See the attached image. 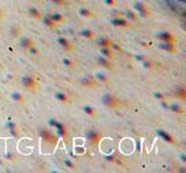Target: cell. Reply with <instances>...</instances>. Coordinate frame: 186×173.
Masks as SVG:
<instances>
[{"label": "cell", "mask_w": 186, "mask_h": 173, "mask_svg": "<svg viewBox=\"0 0 186 173\" xmlns=\"http://www.w3.org/2000/svg\"><path fill=\"white\" fill-rule=\"evenodd\" d=\"M103 103L106 104V106L111 107V108H115V107H119L120 106L119 100H117L115 97H111V95H106V97L103 98Z\"/></svg>", "instance_id": "obj_1"}, {"label": "cell", "mask_w": 186, "mask_h": 173, "mask_svg": "<svg viewBox=\"0 0 186 173\" xmlns=\"http://www.w3.org/2000/svg\"><path fill=\"white\" fill-rule=\"evenodd\" d=\"M42 139L45 140V141L50 143V144H56V138H55V135L52 134V132L47 131V130H43V131H42Z\"/></svg>", "instance_id": "obj_2"}, {"label": "cell", "mask_w": 186, "mask_h": 173, "mask_svg": "<svg viewBox=\"0 0 186 173\" xmlns=\"http://www.w3.org/2000/svg\"><path fill=\"white\" fill-rule=\"evenodd\" d=\"M22 83H23V85L27 88V89H35L36 88V82L32 78H24L23 80H22Z\"/></svg>", "instance_id": "obj_3"}, {"label": "cell", "mask_w": 186, "mask_h": 173, "mask_svg": "<svg viewBox=\"0 0 186 173\" xmlns=\"http://www.w3.org/2000/svg\"><path fill=\"white\" fill-rule=\"evenodd\" d=\"M99 138H101V134H99V132H97V131H91V132H88V139H89V141H91L92 144H94V143L98 141Z\"/></svg>", "instance_id": "obj_4"}, {"label": "cell", "mask_w": 186, "mask_h": 173, "mask_svg": "<svg viewBox=\"0 0 186 173\" xmlns=\"http://www.w3.org/2000/svg\"><path fill=\"white\" fill-rule=\"evenodd\" d=\"M59 42L63 45V47H65V49H68V50H71V49H73V45L68 42L65 38H60V39H59Z\"/></svg>", "instance_id": "obj_5"}, {"label": "cell", "mask_w": 186, "mask_h": 173, "mask_svg": "<svg viewBox=\"0 0 186 173\" xmlns=\"http://www.w3.org/2000/svg\"><path fill=\"white\" fill-rule=\"evenodd\" d=\"M99 45H102L103 47H111V46H112V43H111L110 41H108L107 38H105V39H101V41H99Z\"/></svg>", "instance_id": "obj_6"}, {"label": "cell", "mask_w": 186, "mask_h": 173, "mask_svg": "<svg viewBox=\"0 0 186 173\" xmlns=\"http://www.w3.org/2000/svg\"><path fill=\"white\" fill-rule=\"evenodd\" d=\"M114 23H115V24H120L119 27H125V26L128 24L125 21H114Z\"/></svg>", "instance_id": "obj_7"}, {"label": "cell", "mask_w": 186, "mask_h": 173, "mask_svg": "<svg viewBox=\"0 0 186 173\" xmlns=\"http://www.w3.org/2000/svg\"><path fill=\"white\" fill-rule=\"evenodd\" d=\"M102 52H103V55H107L106 57H110V59L112 57V54H111V52L107 50V47H106V49H103V50H102Z\"/></svg>", "instance_id": "obj_8"}, {"label": "cell", "mask_w": 186, "mask_h": 173, "mask_svg": "<svg viewBox=\"0 0 186 173\" xmlns=\"http://www.w3.org/2000/svg\"><path fill=\"white\" fill-rule=\"evenodd\" d=\"M30 11H31V14H33L32 17H36V18H38V17H40V13H38V11L36 10V9H31Z\"/></svg>", "instance_id": "obj_9"}, {"label": "cell", "mask_w": 186, "mask_h": 173, "mask_svg": "<svg viewBox=\"0 0 186 173\" xmlns=\"http://www.w3.org/2000/svg\"><path fill=\"white\" fill-rule=\"evenodd\" d=\"M84 110H86V112H88V113H91V115H93V116H94V115H96V111H93V110H91V108H89V106H87L86 108H84Z\"/></svg>", "instance_id": "obj_10"}, {"label": "cell", "mask_w": 186, "mask_h": 173, "mask_svg": "<svg viewBox=\"0 0 186 173\" xmlns=\"http://www.w3.org/2000/svg\"><path fill=\"white\" fill-rule=\"evenodd\" d=\"M83 34H86V37H88V38H92L93 36H94V33H92V32H88V31L83 32Z\"/></svg>", "instance_id": "obj_11"}, {"label": "cell", "mask_w": 186, "mask_h": 173, "mask_svg": "<svg viewBox=\"0 0 186 173\" xmlns=\"http://www.w3.org/2000/svg\"><path fill=\"white\" fill-rule=\"evenodd\" d=\"M64 62H65L66 65H69V66H73V62H70L69 60H64Z\"/></svg>", "instance_id": "obj_12"}]
</instances>
